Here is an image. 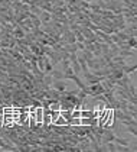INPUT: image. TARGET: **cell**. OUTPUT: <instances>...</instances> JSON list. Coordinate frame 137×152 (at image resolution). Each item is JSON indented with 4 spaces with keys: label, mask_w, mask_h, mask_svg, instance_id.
I'll use <instances>...</instances> for the list:
<instances>
[{
    "label": "cell",
    "mask_w": 137,
    "mask_h": 152,
    "mask_svg": "<svg viewBox=\"0 0 137 152\" xmlns=\"http://www.w3.org/2000/svg\"><path fill=\"white\" fill-rule=\"evenodd\" d=\"M39 19H41L42 25L49 23V22L52 21V13H49V12H46V10H42V12L39 13Z\"/></svg>",
    "instance_id": "7a4b0ae2"
},
{
    "label": "cell",
    "mask_w": 137,
    "mask_h": 152,
    "mask_svg": "<svg viewBox=\"0 0 137 152\" xmlns=\"http://www.w3.org/2000/svg\"><path fill=\"white\" fill-rule=\"evenodd\" d=\"M136 126H137V125H127V132L131 133L133 136L137 135V127H136Z\"/></svg>",
    "instance_id": "8992f818"
},
{
    "label": "cell",
    "mask_w": 137,
    "mask_h": 152,
    "mask_svg": "<svg viewBox=\"0 0 137 152\" xmlns=\"http://www.w3.org/2000/svg\"><path fill=\"white\" fill-rule=\"evenodd\" d=\"M51 87H52L54 90H56V91L62 93V91H65V90H66V80H64V78H59V80H54Z\"/></svg>",
    "instance_id": "6da1fadb"
},
{
    "label": "cell",
    "mask_w": 137,
    "mask_h": 152,
    "mask_svg": "<svg viewBox=\"0 0 137 152\" xmlns=\"http://www.w3.org/2000/svg\"><path fill=\"white\" fill-rule=\"evenodd\" d=\"M125 44H127V47H128V48H133V49H136V47H137V39H136V36H131V38H128V39L125 41Z\"/></svg>",
    "instance_id": "277c9868"
},
{
    "label": "cell",
    "mask_w": 137,
    "mask_h": 152,
    "mask_svg": "<svg viewBox=\"0 0 137 152\" xmlns=\"http://www.w3.org/2000/svg\"><path fill=\"white\" fill-rule=\"evenodd\" d=\"M54 125H58V126H65V125H68V122L61 116V113H59V116L55 119V122H54Z\"/></svg>",
    "instance_id": "5b68a950"
},
{
    "label": "cell",
    "mask_w": 137,
    "mask_h": 152,
    "mask_svg": "<svg viewBox=\"0 0 137 152\" xmlns=\"http://www.w3.org/2000/svg\"><path fill=\"white\" fill-rule=\"evenodd\" d=\"M113 142H115L117 145H121V146H130V142H128L127 139L120 138V136H117V135H115V138H114V140H113Z\"/></svg>",
    "instance_id": "3957f363"
},
{
    "label": "cell",
    "mask_w": 137,
    "mask_h": 152,
    "mask_svg": "<svg viewBox=\"0 0 137 152\" xmlns=\"http://www.w3.org/2000/svg\"><path fill=\"white\" fill-rule=\"evenodd\" d=\"M0 151H2V148H0Z\"/></svg>",
    "instance_id": "52a82bcc"
}]
</instances>
